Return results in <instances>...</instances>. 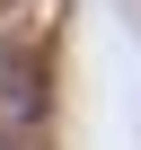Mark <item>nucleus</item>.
<instances>
[{
  "mask_svg": "<svg viewBox=\"0 0 141 150\" xmlns=\"http://www.w3.org/2000/svg\"><path fill=\"white\" fill-rule=\"evenodd\" d=\"M0 106H9L18 124L44 115V80H35V62H27V53H0Z\"/></svg>",
  "mask_w": 141,
  "mask_h": 150,
  "instance_id": "obj_1",
  "label": "nucleus"
},
{
  "mask_svg": "<svg viewBox=\"0 0 141 150\" xmlns=\"http://www.w3.org/2000/svg\"><path fill=\"white\" fill-rule=\"evenodd\" d=\"M0 150H18V141H0Z\"/></svg>",
  "mask_w": 141,
  "mask_h": 150,
  "instance_id": "obj_2",
  "label": "nucleus"
}]
</instances>
